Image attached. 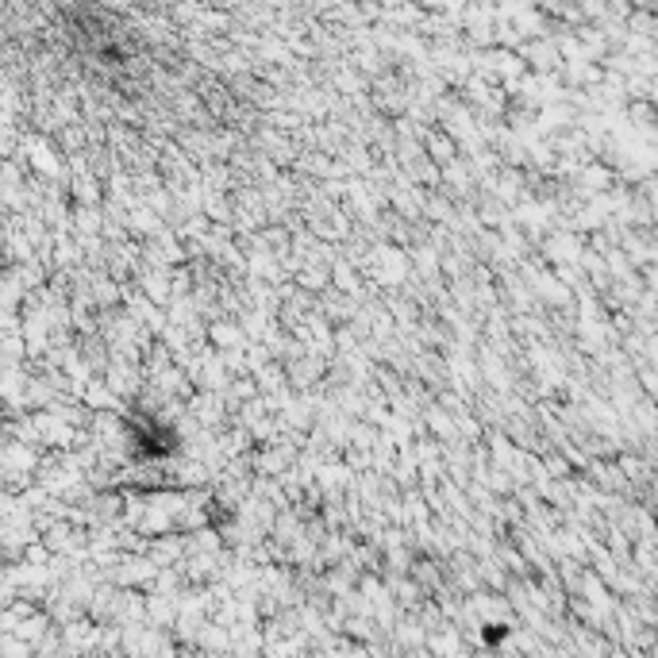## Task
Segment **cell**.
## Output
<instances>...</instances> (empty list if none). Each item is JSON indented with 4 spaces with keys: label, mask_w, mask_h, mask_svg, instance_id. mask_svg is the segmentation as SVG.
I'll return each mask as SVG.
<instances>
[]
</instances>
